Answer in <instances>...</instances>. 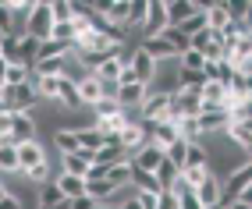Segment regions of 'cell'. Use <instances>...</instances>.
<instances>
[{
    "label": "cell",
    "instance_id": "7c38bea8",
    "mask_svg": "<svg viewBox=\"0 0 252 209\" xmlns=\"http://www.w3.org/2000/svg\"><path fill=\"white\" fill-rule=\"evenodd\" d=\"M39 163H46V146L39 142V138L22 142V146H18V167H22V174H25L29 167H39Z\"/></svg>",
    "mask_w": 252,
    "mask_h": 209
},
{
    "label": "cell",
    "instance_id": "ac0fdd59",
    "mask_svg": "<svg viewBox=\"0 0 252 209\" xmlns=\"http://www.w3.org/2000/svg\"><path fill=\"white\" fill-rule=\"evenodd\" d=\"M139 50H142V54H149V57H153L157 64H163V60H178L174 46L167 43L163 36H157V39H142V43H139Z\"/></svg>",
    "mask_w": 252,
    "mask_h": 209
},
{
    "label": "cell",
    "instance_id": "6da1fadb",
    "mask_svg": "<svg viewBox=\"0 0 252 209\" xmlns=\"http://www.w3.org/2000/svg\"><path fill=\"white\" fill-rule=\"evenodd\" d=\"M252 184V163L245 160V163H238L227 178L220 181V209L227 206V202H234V199H242V191Z\"/></svg>",
    "mask_w": 252,
    "mask_h": 209
},
{
    "label": "cell",
    "instance_id": "b9f144b4",
    "mask_svg": "<svg viewBox=\"0 0 252 209\" xmlns=\"http://www.w3.org/2000/svg\"><path fill=\"white\" fill-rule=\"evenodd\" d=\"M0 209H22V199H18V195H7V199H0Z\"/></svg>",
    "mask_w": 252,
    "mask_h": 209
},
{
    "label": "cell",
    "instance_id": "d6a6232c",
    "mask_svg": "<svg viewBox=\"0 0 252 209\" xmlns=\"http://www.w3.org/2000/svg\"><path fill=\"white\" fill-rule=\"evenodd\" d=\"M50 39L61 43V46H71V43H75V29H71V22H57L54 29H50Z\"/></svg>",
    "mask_w": 252,
    "mask_h": 209
},
{
    "label": "cell",
    "instance_id": "f35d334b",
    "mask_svg": "<svg viewBox=\"0 0 252 209\" xmlns=\"http://www.w3.org/2000/svg\"><path fill=\"white\" fill-rule=\"evenodd\" d=\"M178 209H203V206L195 202V195H192V191H185V195H178Z\"/></svg>",
    "mask_w": 252,
    "mask_h": 209
},
{
    "label": "cell",
    "instance_id": "9c48e42d",
    "mask_svg": "<svg viewBox=\"0 0 252 209\" xmlns=\"http://www.w3.org/2000/svg\"><path fill=\"white\" fill-rule=\"evenodd\" d=\"M32 4H36V0H7V11H11V32H7V36H14V39L25 36V25H29Z\"/></svg>",
    "mask_w": 252,
    "mask_h": 209
},
{
    "label": "cell",
    "instance_id": "ffe728a7",
    "mask_svg": "<svg viewBox=\"0 0 252 209\" xmlns=\"http://www.w3.org/2000/svg\"><path fill=\"white\" fill-rule=\"evenodd\" d=\"M22 167H18V146H11V142H0V178H18Z\"/></svg>",
    "mask_w": 252,
    "mask_h": 209
},
{
    "label": "cell",
    "instance_id": "1f68e13d",
    "mask_svg": "<svg viewBox=\"0 0 252 209\" xmlns=\"http://www.w3.org/2000/svg\"><path fill=\"white\" fill-rule=\"evenodd\" d=\"M54 146L61 156H68V152H78V138L75 131H54Z\"/></svg>",
    "mask_w": 252,
    "mask_h": 209
},
{
    "label": "cell",
    "instance_id": "2e32d148",
    "mask_svg": "<svg viewBox=\"0 0 252 209\" xmlns=\"http://www.w3.org/2000/svg\"><path fill=\"white\" fill-rule=\"evenodd\" d=\"M192 195H195V202L203 206V209L220 206V178H213V170H210V178H206L203 184H199V188L192 191Z\"/></svg>",
    "mask_w": 252,
    "mask_h": 209
},
{
    "label": "cell",
    "instance_id": "4316f807",
    "mask_svg": "<svg viewBox=\"0 0 252 209\" xmlns=\"http://www.w3.org/2000/svg\"><path fill=\"white\" fill-rule=\"evenodd\" d=\"M103 181H107L110 188H128V181H131V170H128V163L107 167V170H103Z\"/></svg>",
    "mask_w": 252,
    "mask_h": 209
},
{
    "label": "cell",
    "instance_id": "d590c367",
    "mask_svg": "<svg viewBox=\"0 0 252 209\" xmlns=\"http://www.w3.org/2000/svg\"><path fill=\"white\" fill-rule=\"evenodd\" d=\"M50 18H54V25L57 22H71V4L68 0H54V4H50Z\"/></svg>",
    "mask_w": 252,
    "mask_h": 209
},
{
    "label": "cell",
    "instance_id": "c3c4849f",
    "mask_svg": "<svg viewBox=\"0 0 252 209\" xmlns=\"http://www.w3.org/2000/svg\"><path fill=\"white\" fill-rule=\"evenodd\" d=\"M213 209H220V206H213Z\"/></svg>",
    "mask_w": 252,
    "mask_h": 209
},
{
    "label": "cell",
    "instance_id": "ee69618b",
    "mask_svg": "<svg viewBox=\"0 0 252 209\" xmlns=\"http://www.w3.org/2000/svg\"><path fill=\"white\" fill-rule=\"evenodd\" d=\"M117 209H142V206H139V202H135V195H131V199H128V202H125V206H117Z\"/></svg>",
    "mask_w": 252,
    "mask_h": 209
},
{
    "label": "cell",
    "instance_id": "836d02e7",
    "mask_svg": "<svg viewBox=\"0 0 252 209\" xmlns=\"http://www.w3.org/2000/svg\"><path fill=\"white\" fill-rule=\"evenodd\" d=\"M203 54H195V50H185V54L178 57V67H181V71H203Z\"/></svg>",
    "mask_w": 252,
    "mask_h": 209
},
{
    "label": "cell",
    "instance_id": "ab89813d",
    "mask_svg": "<svg viewBox=\"0 0 252 209\" xmlns=\"http://www.w3.org/2000/svg\"><path fill=\"white\" fill-rule=\"evenodd\" d=\"M11 32V11H7V4H0V36H7Z\"/></svg>",
    "mask_w": 252,
    "mask_h": 209
},
{
    "label": "cell",
    "instance_id": "3957f363",
    "mask_svg": "<svg viewBox=\"0 0 252 209\" xmlns=\"http://www.w3.org/2000/svg\"><path fill=\"white\" fill-rule=\"evenodd\" d=\"M32 138H39V120H36V114H11L7 142H11V146H22V142H32Z\"/></svg>",
    "mask_w": 252,
    "mask_h": 209
},
{
    "label": "cell",
    "instance_id": "7402d4cb",
    "mask_svg": "<svg viewBox=\"0 0 252 209\" xmlns=\"http://www.w3.org/2000/svg\"><path fill=\"white\" fill-rule=\"evenodd\" d=\"M54 184H57V191H61V195L68 199V202L86 195V181H82V178H71V174H57Z\"/></svg>",
    "mask_w": 252,
    "mask_h": 209
},
{
    "label": "cell",
    "instance_id": "8fae6325",
    "mask_svg": "<svg viewBox=\"0 0 252 209\" xmlns=\"http://www.w3.org/2000/svg\"><path fill=\"white\" fill-rule=\"evenodd\" d=\"M163 11H167V25L178 29L181 22H189L195 11H203V4H192V0H167Z\"/></svg>",
    "mask_w": 252,
    "mask_h": 209
},
{
    "label": "cell",
    "instance_id": "52a82bcc",
    "mask_svg": "<svg viewBox=\"0 0 252 209\" xmlns=\"http://www.w3.org/2000/svg\"><path fill=\"white\" fill-rule=\"evenodd\" d=\"M160 163H163V149H157L153 142L139 146L135 152L128 156V167H135V170H142V174H153V170H157Z\"/></svg>",
    "mask_w": 252,
    "mask_h": 209
},
{
    "label": "cell",
    "instance_id": "d6986e66",
    "mask_svg": "<svg viewBox=\"0 0 252 209\" xmlns=\"http://www.w3.org/2000/svg\"><path fill=\"white\" fill-rule=\"evenodd\" d=\"M75 92H78V103L89 110V107H96V103L103 99V85H99L93 75H86V78H82V82L75 85Z\"/></svg>",
    "mask_w": 252,
    "mask_h": 209
},
{
    "label": "cell",
    "instance_id": "5b68a950",
    "mask_svg": "<svg viewBox=\"0 0 252 209\" xmlns=\"http://www.w3.org/2000/svg\"><path fill=\"white\" fill-rule=\"evenodd\" d=\"M139 117L146 124H157V120L171 117V96H160V92H146V99L139 103Z\"/></svg>",
    "mask_w": 252,
    "mask_h": 209
},
{
    "label": "cell",
    "instance_id": "277c9868",
    "mask_svg": "<svg viewBox=\"0 0 252 209\" xmlns=\"http://www.w3.org/2000/svg\"><path fill=\"white\" fill-rule=\"evenodd\" d=\"M50 29H54V18H50V4L39 0V4H32V14H29V25H25V36L32 39H50Z\"/></svg>",
    "mask_w": 252,
    "mask_h": 209
},
{
    "label": "cell",
    "instance_id": "681fc988",
    "mask_svg": "<svg viewBox=\"0 0 252 209\" xmlns=\"http://www.w3.org/2000/svg\"><path fill=\"white\" fill-rule=\"evenodd\" d=\"M0 181H4V178H0Z\"/></svg>",
    "mask_w": 252,
    "mask_h": 209
},
{
    "label": "cell",
    "instance_id": "8d00e7d4",
    "mask_svg": "<svg viewBox=\"0 0 252 209\" xmlns=\"http://www.w3.org/2000/svg\"><path fill=\"white\" fill-rule=\"evenodd\" d=\"M157 209H178V195H174V191H160V195H157Z\"/></svg>",
    "mask_w": 252,
    "mask_h": 209
},
{
    "label": "cell",
    "instance_id": "30bf717a",
    "mask_svg": "<svg viewBox=\"0 0 252 209\" xmlns=\"http://www.w3.org/2000/svg\"><path fill=\"white\" fill-rule=\"evenodd\" d=\"M89 167H93V152H86V149L61 156V174H71V178H82V181H86Z\"/></svg>",
    "mask_w": 252,
    "mask_h": 209
},
{
    "label": "cell",
    "instance_id": "74e56055",
    "mask_svg": "<svg viewBox=\"0 0 252 209\" xmlns=\"http://www.w3.org/2000/svg\"><path fill=\"white\" fill-rule=\"evenodd\" d=\"M135 202L142 209H157V195H153V191H135Z\"/></svg>",
    "mask_w": 252,
    "mask_h": 209
},
{
    "label": "cell",
    "instance_id": "7dc6e473",
    "mask_svg": "<svg viewBox=\"0 0 252 209\" xmlns=\"http://www.w3.org/2000/svg\"><path fill=\"white\" fill-rule=\"evenodd\" d=\"M7 195H11V191H7V184H4V181H0V199H7Z\"/></svg>",
    "mask_w": 252,
    "mask_h": 209
},
{
    "label": "cell",
    "instance_id": "484cf974",
    "mask_svg": "<svg viewBox=\"0 0 252 209\" xmlns=\"http://www.w3.org/2000/svg\"><path fill=\"white\" fill-rule=\"evenodd\" d=\"M206 178H210V167H185V170H178V181L189 188V191H195Z\"/></svg>",
    "mask_w": 252,
    "mask_h": 209
},
{
    "label": "cell",
    "instance_id": "e0dca14e",
    "mask_svg": "<svg viewBox=\"0 0 252 209\" xmlns=\"http://www.w3.org/2000/svg\"><path fill=\"white\" fill-rule=\"evenodd\" d=\"M149 142H153L157 149H167L171 142H178V124L171 117L167 120H157V124H149Z\"/></svg>",
    "mask_w": 252,
    "mask_h": 209
},
{
    "label": "cell",
    "instance_id": "5bb4252c",
    "mask_svg": "<svg viewBox=\"0 0 252 209\" xmlns=\"http://www.w3.org/2000/svg\"><path fill=\"white\" fill-rule=\"evenodd\" d=\"M146 85H139V82H131V85H117V96H114V103L121 110H139V103L146 99Z\"/></svg>",
    "mask_w": 252,
    "mask_h": 209
},
{
    "label": "cell",
    "instance_id": "7bdbcfd3",
    "mask_svg": "<svg viewBox=\"0 0 252 209\" xmlns=\"http://www.w3.org/2000/svg\"><path fill=\"white\" fill-rule=\"evenodd\" d=\"M224 209H252V202H245V199H234V202H227Z\"/></svg>",
    "mask_w": 252,
    "mask_h": 209
},
{
    "label": "cell",
    "instance_id": "e575fe53",
    "mask_svg": "<svg viewBox=\"0 0 252 209\" xmlns=\"http://www.w3.org/2000/svg\"><path fill=\"white\" fill-rule=\"evenodd\" d=\"M203 71H181L178 67V89H203Z\"/></svg>",
    "mask_w": 252,
    "mask_h": 209
},
{
    "label": "cell",
    "instance_id": "ba28073f",
    "mask_svg": "<svg viewBox=\"0 0 252 209\" xmlns=\"http://www.w3.org/2000/svg\"><path fill=\"white\" fill-rule=\"evenodd\" d=\"M227 128V110H203L195 117V131L199 138H213V135H224Z\"/></svg>",
    "mask_w": 252,
    "mask_h": 209
},
{
    "label": "cell",
    "instance_id": "8992f818",
    "mask_svg": "<svg viewBox=\"0 0 252 209\" xmlns=\"http://www.w3.org/2000/svg\"><path fill=\"white\" fill-rule=\"evenodd\" d=\"M199 89H178L171 96V120H181V117H199Z\"/></svg>",
    "mask_w": 252,
    "mask_h": 209
},
{
    "label": "cell",
    "instance_id": "9a60e30c",
    "mask_svg": "<svg viewBox=\"0 0 252 209\" xmlns=\"http://www.w3.org/2000/svg\"><path fill=\"white\" fill-rule=\"evenodd\" d=\"M224 142L234 146L238 152H249L252 149V120H245V124H227L224 128Z\"/></svg>",
    "mask_w": 252,
    "mask_h": 209
},
{
    "label": "cell",
    "instance_id": "4fadbf2b",
    "mask_svg": "<svg viewBox=\"0 0 252 209\" xmlns=\"http://www.w3.org/2000/svg\"><path fill=\"white\" fill-rule=\"evenodd\" d=\"M157 60L153 57H149V54H142V50H135V57H131V64H128V71L131 75H135V82L139 85H149V82H153V75H157Z\"/></svg>",
    "mask_w": 252,
    "mask_h": 209
},
{
    "label": "cell",
    "instance_id": "7a4b0ae2",
    "mask_svg": "<svg viewBox=\"0 0 252 209\" xmlns=\"http://www.w3.org/2000/svg\"><path fill=\"white\" fill-rule=\"evenodd\" d=\"M167 29V11H163V0H146V22L139 29V43L142 39H157L163 36Z\"/></svg>",
    "mask_w": 252,
    "mask_h": 209
},
{
    "label": "cell",
    "instance_id": "60d3db41",
    "mask_svg": "<svg viewBox=\"0 0 252 209\" xmlns=\"http://www.w3.org/2000/svg\"><path fill=\"white\" fill-rule=\"evenodd\" d=\"M93 206H96V202H93L89 195H82V199H71V202H68V209H93Z\"/></svg>",
    "mask_w": 252,
    "mask_h": 209
},
{
    "label": "cell",
    "instance_id": "bcb514c9",
    "mask_svg": "<svg viewBox=\"0 0 252 209\" xmlns=\"http://www.w3.org/2000/svg\"><path fill=\"white\" fill-rule=\"evenodd\" d=\"M93 209H117V206H110V202H96Z\"/></svg>",
    "mask_w": 252,
    "mask_h": 209
},
{
    "label": "cell",
    "instance_id": "f6af8a7d",
    "mask_svg": "<svg viewBox=\"0 0 252 209\" xmlns=\"http://www.w3.org/2000/svg\"><path fill=\"white\" fill-rule=\"evenodd\" d=\"M4 71H7V60L0 57V82H4Z\"/></svg>",
    "mask_w": 252,
    "mask_h": 209
},
{
    "label": "cell",
    "instance_id": "d4e9b609",
    "mask_svg": "<svg viewBox=\"0 0 252 209\" xmlns=\"http://www.w3.org/2000/svg\"><path fill=\"white\" fill-rule=\"evenodd\" d=\"M142 22H146V0H131V7H128V22L121 25L128 36H135V32L142 29Z\"/></svg>",
    "mask_w": 252,
    "mask_h": 209
},
{
    "label": "cell",
    "instance_id": "cb8c5ba5",
    "mask_svg": "<svg viewBox=\"0 0 252 209\" xmlns=\"http://www.w3.org/2000/svg\"><path fill=\"white\" fill-rule=\"evenodd\" d=\"M57 202H68V199H64L61 191H57V184H54V181L36 188V209H50V206H57Z\"/></svg>",
    "mask_w": 252,
    "mask_h": 209
},
{
    "label": "cell",
    "instance_id": "4dcf8cb0",
    "mask_svg": "<svg viewBox=\"0 0 252 209\" xmlns=\"http://www.w3.org/2000/svg\"><path fill=\"white\" fill-rule=\"evenodd\" d=\"M25 82H32V71L29 67H22V64H7V71H4V85H25Z\"/></svg>",
    "mask_w": 252,
    "mask_h": 209
},
{
    "label": "cell",
    "instance_id": "603a6c76",
    "mask_svg": "<svg viewBox=\"0 0 252 209\" xmlns=\"http://www.w3.org/2000/svg\"><path fill=\"white\" fill-rule=\"evenodd\" d=\"M57 174H61V170H54V163L46 160V163H39V167H29L22 178H25L29 184H36V188H39V184H50V181L57 178Z\"/></svg>",
    "mask_w": 252,
    "mask_h": 209
},
{
    "label": "cell",
    "instance_id": "f1b7e54d",
    "mask_svg": "<svg viewBox=\"0 0 252 209\" xmlns=\"http://www.w3.org/2000/svg\"><path fill=\"white\" fill-rule=\"evenodd\" d=\"M153 178H157V188H160V191H171L174 181H178V167H171V163L163 160V163L153 170Z\"/></svg>",
    "mask_w": 252,
    "mask_h": 209
},
{
    "label": "cell",
    "instance_id": "f546056e",
    "mask_svg": "<svg viewBox=\"0 0 252 209\" xmlns=\"http://www.w3.org/2000/svg\"><path fill=\"white\" fill-rule=\"evenodd\" d=\"M117 75H121V64H117V57H107V60L93 71L96 82H117Z\"/></svg>",
    "mask_w": 252,
    "mask_h": 209
},
{
    "label": "cell",
    "instance_id": "44dd1931",
    "mask_svg": "<svg viewBox=\"0 0 252 209\" xmlns=\"http://www.w3.org/2000/svg\"><path fill=\"white\" fill-rule=\"evenodd\" d=\"M245 99H252L249 75H245V71H234L231 82H227V103H245Z\"/></svg>",
    "mask_w": 252,
    "mask_h": 209
},
{
    "label": "cell",
    "instance_id": "83f0119b",
    "mask_svg": "<svg viewBox=\"0 0 252 209\" xmlns=\"http://www.w3.org/2000/svg\"><path fill=\"white\" fill-rule=\"evenodd\" d=\"M75 138H78V149H86V152H96L99 146H103V135H99L93 124L82 128V131H75Z\"/></svg>",
    "mask_w": 252,
    "mask_h": 209
}]
</instances>
